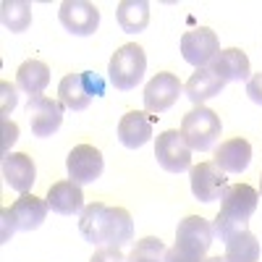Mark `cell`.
Returning <instances> with one entry per match:
<instances>
[{
	"label": "cell",
	"instance_id": "obj_29",
	"mask_svg": "<svg viewBox=\"0 0 262 262\" xmlns=\"http://www.w3.org/2000/svg\"><path fill=\"white\" fill-rule=\"evenodd\" d=\"M0 217H3V233H0V244H6L8 238H11V233L18 231V228H16V221H13L11 207H3V210H0Z\"/></svg>",
	"mask_w": 262,
	"mask_h": 262
},
{
	"label": "cell",
	"instance_id": "obj_2",
	"mask_svg": "<svg viewBox=\"0 0 262 262\" xmlns=\"http://www.w3.org/2000/svg\"><path fill=\"white\" fill-rule=\"evenodd\" d=\"M212 223L202 215H186L176 228V244L165 252V262H205L212 247Z\"/></svg>",
	"mask_w": 262,
	"mask_h": 262
},
{
	"label": "cell",
	"instance_id": "obj_20",
	"mask_svg": "<svg viewBox=\"0 0 262 262\" xmlns=\"http://www.w3.org/2000/svg\"><path fill=\"white\" fill-rule=\"evenodd\" d=\"M223 86H226V81H223L221 76H215L207 66H205V69H196V71L189 76V81L184 84V92H186V97H189L196 107H202V102H207V100L215 97V95H221Z\"/></svg>",
	"mask_w": 262,
	"mask_h": 262
},
{
	"label": "cell",
	"instance_id": "obj_16",
	"mask_svg": "<svg viewBox=\"0 0 262 262\" xmlns=\"http://www.w3.org/2000/svg\"><path fill=\"white\" fill-rule=\"evenodd\" d=\"M212 163L221 168L223 173H242L252 163V147L242 137L228 139V142H223L221 147L215 149V160Z\"/></svg>",
	"mask_w": 262,
	"mask_h": 262
},
{
	"label": "cell",
	"instance_id": "obj_5",
	"mask_svg": "<svg viewBox=\"0 0 262 262\" xmlns=\"http://www.w3.org/2000/svg\"><path fill=\"white\" fill-rule=\"evenodd\" d=\"M221 116L210 107H194L181 121V134L191 149H210L217 139H221Z\"/></svg>",
	"mask_w": 262,
	"mask_h": 262
},
{
	"label": "cell",
	"instance_id": "obj_13",
	"mask_svg": "<svg viewBox=\"0 0 262 262\" xmlns=\"http://www.w3.org/2000/svg\"><path fill=\"white\" fill-rule=\"evenodd\" d=\"M221 200H223L221 215L236 217V221H249V217L254 215V210H257L259 194L249 184H233V186H226Z\"/></svg>",
	"mask_w": 262,
	"mask_h": 262
},
{
	"label": "cell",
	"instance_id": "obj_8",
	"mask_svg": "<svg viewBox=\"0 0 262 262\" xmlns=\"http://www.w3.org/2000/svg\"><path fill=\"white\" fill-rule=\"evenodd\" d=\"M102 168H105V160H102V152L92 144H76L69 158H66V170H69V179L74 184H92L102 176Z\"/></svg>",
	"mask_w": 262,
	"mask_h": 262
},
{
	"label": "cell",
	"instance_id": "obj_12",
	"mask_svg": "<svg viewBox=\"0 0 262 262\" xmlns=\"http://www.w3.org/2000/svg\"><path fill=\"white\" fill-rule=\"evenodd\" d=\"M189 179H191V194L200 202H215V200H221L223 191H226V173L215 163L191 165Z\"/></svg>",
	"mask_w": 262,
	"mask_h": 262
},
{
	"label": "cell",
	"instance_id": "obj_10",
	"mask_svg": "<svg viewBox=\"0 0 262 262\" xmlns=\"http://www.w3.org/2000/svg\"><path fill=\"white\" fill-rule=\"evenodd\" d=\"M181 55L194 69H205L217 55V34L210 27H196L181 34Z\"/></svg>",
	"mask_w": 262,
	"mask_h": 262
},
{
	"label": "cell",
	"instance_id": "obj_26",
	"mask_svg": "<svg viewBox=\"0 0 262 262\" xmlns=\"http://www.w3.org/2000/svg\"><path fill=\"white\" fill-rule=\"evenodd\" d=\"M0 100H3V107H0V113H3V121L8 118V113L16 107V86L11 81H0Z\"/></svg>",
	"mask_w": 262,
	"mask_h": 262
},
{
	"label": "cell",
	"instance_id": "obj_30",
	"mask_svg": "<svg viewBox=\"0 0 262 262\" xmlns=\"http://www.w3.org/2000/svg\"><path fill=\"white\" fill-rule=\"evenodd\" d=\"M247 95H249L252 102L262 105V71L254 74V76H249V81H247Z\"/></svg>",
	"mask_w": 262,
	"mask_h": 262
},
{
	"label": "cell",
	"instance_id": "obj_24",
	"mask_svg": "<svg viewBox=\"0 0 262 262\" xmlns=\"http://www.w3.org/2000/svg\"><path fill=\"white\" fill-rule=\"evenodd\" d=\"M0 18H3V27L11 32H27L32 24V6L24 0H3L0 6Z\"/></svg>",
	"mask_w": 262,
	"mask_h": 262
},
{
	"label": "cell",
	"instance_id": "obj_19",
	"mask_svg": "<svg viewBox=\"0 0 262 262\" xmlns=\"http://www.w3.org/2000/svg\"><path fill=\"white\" fill-rule=\"evenodd\" d=\"M48 202H42L39 196L34 194H21L18 200L11 205V212H13V221H16V228L18 231H34L42 226V221L48 217Z\"/></svg>",
	"mask_w": 262,
	"mask_h": 262
},
{
	"label": "cell",
	"instance_id": "obj_9",
	"mask_svg": "<svg viewBox=\"0 0 262 262\" xmlns=\"http://www.w3.org/2000/svg\"><path fill=\"white\" fill-rule=\"evenodd\" d=\"M181 92H184V84L179 81V76L170 71H160L144 86V111L147 113H165L168 107L176 105Z\"/></svg>",
	"mask_w": 262,
	"mask_h": 262
},
{
	"label": "cell",
	"instance_id": "obj_28",
	"mask_svg": "<svg viewBox=\"0 0 262 262\" xmlns=\"http://www.w3.org/2000/svg\"><path fill=\"white\" fill-rule=\"evenodd\" d=\"M18 139V126L13 123V121H3V158L6 155H11V144Z\"/></svg>",
	"mask_w": 262,
	"mask_h": 262
},
{
	"label": "cell",
	"instance_id": "obj_1",
	"mask_svg": "<svg viewBox=\"0 0 262 262\" xmlns=\"http://www.w3.org/2000/svg\"><path fill=\"white\" fill-rule=\"evenodd\" d=\"M79 231L84 242L90 244H105V247L121 249L134 238V221L123 207H107L102 202H95L81 210Z\"/></svg>",
	"mask_w": 262,
	"mask_h": 262
},
{
	"label": "cell",
	"instance_id": "obj_21",
	"mask_svg": "<svg viewBox=\"0 0 262 262\" xmlns=\"http://www.w3.org/2000/svg\"><path fill=\"white\" fill-rule=\"evenodd\" d=\"M16 84L18 90H24L29 97H39L45 92V86L50 84V69L42 60H24L16 71Z\"/></svg>",
	"mask_w": 262,
	"mask_h": 262
},
{
	"label": "cell",
	"instance_id": "obj_14",
	"mask_svg": "<svg viewBox=\"0 0 262 262\" xmlns=\"http://www.w3.org/2000/svg\"><path fill=\"white\" fill-rule=\"evenodd\" d=\"M3 179L11 189L29 194L32 184L37 181V165L27 152H11L3 158Z\"/></svg>",
	"mask_w": 262,
	"mask_h": 262
},
{
	"label": "cell",
	"instance_id": "obj_18",
	"mask_svg": "<svg viewBox=\"0 0 262 262\" xmlns=\"http://www.w3.org/2000/svg\"><path fill=\"white\" fill-rule=\"evenodd\" d=\"M45 202L53 212L58 215H74V212H81L84 210V194H81V186L74 184L71 179L69 181H58L48 189V196Z\"/></svg>",
	"mask_w": 262,
	"mask_h": 262
},
{
	"label": "cell",
	"instance_id": "obj_7",
	"mask_svg": "<svg viewBox=\"0 0 262 262\" xmlns=\"http://www.w3.org/2000/svg\"><path fill=\"white\" fill-rule=\"evenodd\" d=\"M58 21L66 32L76 37H90L100 27V11L95 3H86V0H66L58 8Z\"/></svg>",
	"mask_w": 262,
	"mask_h": 262
},
{
	"label": "cell",
	"instance_id": "obj_27",
	"mask_svg": "<svg viewBox=\"0 0 262 262\" xmlns=\"http://www.w3.org/2000/svg\"><path fill=\"white\" fill-rule=\"evenodd\" d=\"M90 262H128V257H123L121 249H116V247H100Z\"/></svg>",
	"mask_w": 262,
	"mask_h": 262
},
{
	"label": "cell",
	"instance_id": "obj_22",
	"mask_svg": "<svg viewBox=\"0 0 262 262\" xmlns=\"http://www.w3.org/2000/svg\"><path fill=\"white\" fill-rule=\"evenodd\" d=\"M116 18L123 32L128 34H139L149 24V3L147 0H123L116 8Z\"/></svg>",
	"mask_w": 262,
	"mask_h": 262
},
{
	"label": "cell",
	"instance_id": "obj_32",
	"mask_svg": "<svg viewBox=\"0 0 262 262\" xmlns=\"http://www.w3.org/2000/svg\"><path fill=\"white\" fill-rule=\"evenodd\" d=\"M259 189H262V179H259Z\"/></svg>",
	"mask_w": 262,
	"mask_h": 262
},
{
	"label": "cell",
	"instance_id": "obj_11",
	"mask_svg": "<svg viewBox=\"0 0 262 262\" xmlns=\"http://www.w3.org/2000/svg\"><path fill=\"white\" fill-rule=\"evenodd\" d=\"M27 116L34 137H53L63 123V105L53 97H29L27 102Z\"/></svg>",
	"mask_w": 262,
	"mask_h": 262
},
{
	"label": "cell",
	"instance_id": "obj_23",
	"mask_svg": "<svg viewBox=\"0 0 262 262\" xmlns=\"http://www.w3.org/2000/svg\"><path fill=\"white\" fill-rule=\"evenodd\" d=\"M226 259L228 262H257L259 259V242L252 231H242L226 242Z\"/></svg>",
	"mask_w": 262,
	"mask_h": 262
},
{
	"label": "cell",
	"instance_id": "obj_17",
	"mask_svg": "<svg viewBox=\"0 0 262 262\" xmlns=\"http://www.w3.org/2000/svg\"><path fill=\"white\" fill-rule=\"evenodd\" d=\"M152 139V123L147 118V113L142 111H128L121 121H118V142L128 149H139Z\"/></svg>",
	"mask_w": 262,
	"mask_h": 262
},
{
	"label": "cell",
	"instance_id": "obj_15",
	"mask_svg": "<svg viewBox=\"0 0 262 262\" xmlns=\"http://www.w3.org/2000/svg\"><path fill=\"white\" fill-rule=\"evenodd\" d=\"M207 69L223 81H249V58L238 48L217 50V55L210 60Z\"/></svg>",
	"mask_w": 262,
	"mask_h": 262
},
{
	"label": "cell",
	"instance_id": "obj_6",
	"mask_svg": "<svg viewBox=\"0 0 262 262\" xmlns=\"http://www.w3.org/2000/svg\"><path fill=\"white\" fill-rule=\"evenodd\" d=\"M155 158L163 170L168 173H184L191 168V147L186 144L184 134L176 128H168L155 142Z\"/></svg>",
	"mask_w": 262,
	"mask_h": 262
},
{
	"label": "cell",
	"instance_id": "obj_31",
	"mask_svg": "<svg viewBox=\"0 0 262 262\" xmlns=\"http://www.w3.org/2000/svg\"><path fill=\"white\" fill-rule=\"evenodd\" d=\"M205 262H228L226 257H210V259H205Z\"/></svg>",
	"mask_w": 262,
	"mask_h": 262
},
{
	"label": "cell",
	"instance_id": "obj_4",
	"mask_svg": "<svg viewBox=\"0 0 262 262\" xmlns=\"http://www.w3.org/2000/svg\"><path fill=\"white\" fill-rule=\"evenodd\" d=\"M100 95H105V81L92 71L66 74L58 84V102L69 111H84L92 102V97Z\"/></svg>",
	"mask_w": 262,
	"mask_h": 262
},
{
	"label": "cell",
	"instance_id": "obj_3",
	"mask_svg": "<svg viewBox=\"0 0 262 262\" xmlns=\"http://www.w3.org/2000/svg\"><path fill=\"white\" fill-rule=\"evenodd\" d=\"M144 71H147V55L137 42L121 45L113 53L111 63H107V79H111V84L121 92L134 90V86L144 79Z\"/></svg>",
	"mask_w": 262,
	"mask_h": 262
},
{
	"label": "cell",
	"instance_id": "obj_25",
	"mask_svg": "<svg viewBox=\"0 0 262 262\" xmlns=\"http://www.w3.org/2000/svg\"><path fill=\"white\" fill-rule=\"evenodd\" d=\"M165 244L158 236H144L131 247L128 262H165Z\"/></svg>",
	"mask_w": 262,
	"mask_h": 262
}]
</instances>
